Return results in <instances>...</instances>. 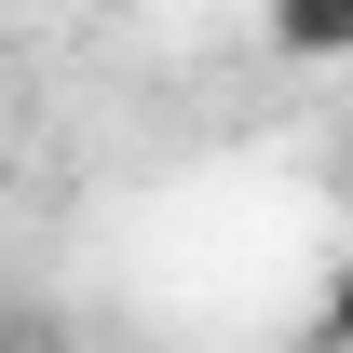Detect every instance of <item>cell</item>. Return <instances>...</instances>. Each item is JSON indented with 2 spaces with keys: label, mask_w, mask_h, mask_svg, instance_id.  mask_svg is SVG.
<instances>
[{
  "label": "cell",
  "mask_w": 353,
  "mask_h": 353,
  "mask_svg": "<svg viewBox=\"0 0 353 353\" xmlns=\"http://www.w3.org/2000/svg\"><path fill=\"white\" fill-rule=\"evenodd\" d=\"M259 41L285 54V68H353V0H272Z\"/></svg>",
  "instance_id": "6da1fadb"
},
{
  "label": "cell",
  "mask_w": 353,
  "mask_h": 353,
  "mask_svg": "<svg viewBox=\"0 0 353 353\" xmlns=\"http://www.w3.org/2000/svg\"><path fill=\"white\" fill-rule=\"evenodd\" d=\"M312 353H353V259L326 272V299H312Z\"/></svg>",
  "instance_id": "7a4b0ae2"
},
{
  "label": "cell",
  "mask_w": 353,
  "mask_h": 353,
  "mask_svg": "<svg viewBox=\"0 0 353 353\" xmlns=\"http://www.w3.org/2000/svg\"><path fill=\"white\" fill-rule=\"evenodd\" d=\"M0 353H28V340H14V326H0Z\"/></svg>",
  "instance_id": "3957f363"
}]
</instances>
